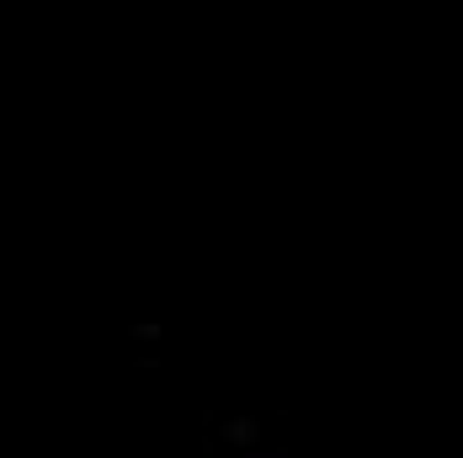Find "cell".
Returning a JSON list of instances; mask_svg holds the SVG:
<instances>
[{"mask_svg": "<svg viewBox=\"0 0 463 458\" xmlns=\"http://www.w3.org/2000/svg\"><path fill=\"white\" fill-rule=\"evenodd\" d=\"M219 437L230 443V448H261L267 443V421L261 415H224V426H219Z\"/></svg>", "mask_w": 463, "mask_h": 458, "instance_id": "1", "label": "cell"}, {"mask_svg": "<svg viewBox=\"0 0 463 458\" xmlns=\"http://www.w3.org/2000/svg\"><path fill=\"white\" fill-rule=\"evenodd\" d=\"M134 341H160V325H134Z\"/></svg>", "mask_w": 463, "mask_h": 458, "instance_id": "2", "label": "cell"}, {"mask_svg": "<svg viewBox=\"0 0 463 458\" xmlns=\"http://www.w3.org/2000/svg\"><path fill=\"white\" fill-rule=\"evenodd\" d=\"M245 458H288V453H278V448H272V453H267V448H245Z\"/></svg>", "mask_w": 463, "mask_h": 458, "instance_id": "3", "label": "cell"}]
</instances>
